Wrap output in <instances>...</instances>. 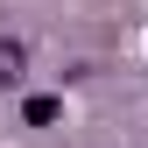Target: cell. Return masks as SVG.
<instances>
[{
  "instance_id": "1",
  "label": "cell",
  "mask_w": 148,
  "mask_h": 148,
  "mask_svg": "<svg viewBox=\"0 0 148 148\" xmlns=\"http://www.w3.org/2000/svg\"><path fill=\"white\" fill-rule=\"evenodd\" d=\"M21 71H28V49L21 42H0V85H21Z\"/></svg>"
},
{
  "instance_id": "2",
  "label": "cell",
  "mask_w": 148,
  "mask_h": 148,
  "mask_svg": "<svg viewBox=\"0 0 148 148\" xmlns=\"http://www.w3.org/2000/svg\"><path fill=\"white\" fill-rule=\"evenodd\" d=\"M57 113H64V106L49 99V92H35V99L21 106V120H28V127H49V120H57Z\"/></svg>"
}]
</instances>
